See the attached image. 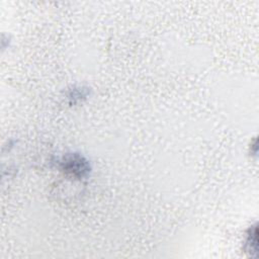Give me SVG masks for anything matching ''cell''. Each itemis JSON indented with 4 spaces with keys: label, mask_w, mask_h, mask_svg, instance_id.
I'll return each mask as SVG.
<instances>
[{
    "label": "cell",
    "mask_w": 259,
    "mask_h": 259,
    "mask_svg": "<svg viewBox=\"0 0 259 259\" xmlns=\"http://www.w3.org/2000/svg\"><path fill=\"white\" fill-rule=\"evenodd\" d=\"M258 249V231L257 225L252 226L248 232L245 241V250L249 252L251 256H256Z\"/></svg>",
    "instance_id": "obj_2"
},
{
    "label": "cell",
    "mask_w": 259,
    "mask_h": 259,
    "mask_svg": "<svg viewBox=\"0 0 259 259\" xmlns=\"http://www.w3.org/2000/svg\"><path fill=\"white\" fill-rule=\"evenodd\" d=\"M60 164L62 171H64L67 175L79 179L86 177L90 171L88 161L83 156L76 153L65 155Z\"/></svg>",
    "instance_id": "obj_1"
}]
</instances>
